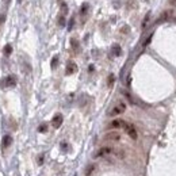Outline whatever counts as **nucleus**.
Segmentation results:
<instances>
[{"label": "nucleus", "instance_id": "obj_1", "mask_svg": "<svg viewBox=\"0 0 176 176\" xmlns=\"http://www.w3.org/2000/svg\"><path fill=\"white\" fill-rule=\"evenodd\" d=\"M114 153H115V148H113V146H103V148H100L99 150L96 152V154H95V156H96V157L114 156Z\"/></svg>", "mask_w": 176, "mask_h": 176}, {"label": "nucleus", "instance_id": "obj_2", "mask_svg": "<svg viewBox=\"0 0 176 176\" xmlns=\"http://www.w3.org/2000/svg\"><path fill=\"white\" fill-rule=\"evenodd\" d=\"M125 110H126V104H125L123 102H121V103H118L116 106H114L113 110L108 113V115L110 116H116V115H119V114H123Z\"/></svg>", "mask_w": 176, "mask_h": 176}, {"label": "nucleus", "instance_id": "obj_3", "mask_svg": "<svg viewBox=\"0 0 176 176\" xmlns=\"http://www.w3.org/2000/svg\"><path fill=\"white\" fill-rule=\"evenodd\" d=\"M16 84V79L15 76H7V77H4L2 80V83H0V87L2 88H4V87H14Z\"/></svg>", "mask_w": 176, "mask_h": 176}, {"label": "nucleus", "instance_id": "obj_4", "mask_svg": "<svg viewBox=\"0 0 176 176\" xmlns=\"http://www.w3.org/2000/svg\"><path fill=\"white\" fill-rule=\"evenodd\" d=\"M125 130H126L127 135H129L131 140H135V138H137V130H135V127L133 126V125L126 123V126H125Z\"/></svg>", "mask_w": 176, "mask_h": 176}, {"label": "nucleus", "instance_id": "obj_5", "mask_svg": "<svg viewBox=\"0 0 176 176\" xmlns=\"http://www.w3.org/2000/svg\"><path fill=\"white\" fill-rule=\"evenodd\" d=\"M104 140L106 141H119L121 140V134H119L118 131H108L107 134L104 135Z\"/></svg>", "mask_w": 176, "mask_h": 176}, {"label": "nucleus", "instance_id": "obj_6", "mask_svg": "<svg viewBox=\"0 0 176 176\" xmlns=\"http://www.w3.org/2000/svg\"><path fill=\"white\" fill-rule=\"evenodd\" d=\"M125 126H126V122L122 121V119H114L108 125V127H111V129H121V127H125Z\"/></svg>", "mask_w": 176, "mask_h": 176}, {"label": "nucleus", "instance_id": "obj_7", "mask_svg": "<svg viewBox=\"0 0 176 176\" xmlns=\"http://www.w3.org/2000/svg\"><path fill=\"white\" fill-rule=\"evenodd\" d=\"M62 121H64L62 115H61V114H57V115H54V116H53V119H51V125H53V127L58 129V127L62 125Z\"/></svg>", "mask_w": 176, "mask_h": 176}, {"label": "nucleus", "instance_id": "obj_8", "mask_svg": "<svg viewBox=\"0 0 176 176\" xmlns=\"http://www.w3.org/2000/svg\"><path fill=\"white\" fill-rule=\"evenodd\" d=\"M77 70V65L75 64V62L69 61L66 65V75H73V73Z\"/></svg>", "mask_w": 176, "mask_h": 176}, {"label": "nucleus", "instance_id": "obj_9", "mask_svg": "<svg viewBox=\"0 0 176 176\" xmlns=\"http://www.w3.org/2000/svg\"><path fill=\"white\" fill-rule=\"evenodd\" d=\"M11 144H12V137L11 135H4V138H3V146L8 148Z\"/></svg>", "mask_w": 176, "mask_h": 176}, {"label": "nucleus", "instance_id": "obj_10", "mask_svg": "<svg viewBox=\"0 0 176 176\" xmlns=\"http://www.w3.org/2000/svg\"><path fill=\"white\" fill-rule=\"evenodd\" d=\"M95 168H96V165H95V164L88 165V167H87V169H85V176H91L92 173H94Z\"/></svg>", "mask_w": 176, "mask_h": 176}, {"label": "nucleus", "instance_id": "obj_11", "mask_svg": "<svg viewBox=\"0 0 176 176\" xmlns=\"http://www.w3.org/2000/svg\"><path fill=\"white\" fill-rule=\"evenodd\" d=\"M113 53L115 54V56H119V54H121V46H119V45H114L113 46Z\"/></svg>", "mask_w": 176, "mask_h": 176}, {"label": "nucleus", "instance_id": "obj_12", "mask_svg": "<svg viewBox=\"0 0 176 176\" xmlns=\"http://www.w3.org/2000/svg\"><path fill=\"white\" fill-rule=\"evenodd\" d=\"M11 51H12V48H11V45H5L4 46V53L7 54V56H10Z\"/></svg>", "mask_w": 176, "mask_h": 176}, {"label": "nucleus", "instance_id": "obj_13", "mask_svg": "<svg viewBox=\"0 0 176 176\" xmlns=\"http://www.w3.org/2000/svg\"><path fill=\"white\" fill-rule=\"evenodd\" d=\"M57 62H58V56H54L53 57V61H51V68H56L57 66Z\"/></svg>", "mask_w": 176, "mask_h": 176}, {"label": "nucleus", "instance_id": "obj_14", "mask_svg": "<svg viewBox=\"0 0 176 176\" xmlns=\"http://www.w3.org/2000/svg\"><path fill=\"white\" fill-rule=\"evenodd\" d=\"M38 130H39L41 133H45L46 130H48V126H46V125L43 123V125H41V126H39V129H38Z\"/></svg>", "mask_w": 176, "mask_h": 176}, {"label": "nucleus", "instance_id": "obj_15", "mask_svg": "<svg viewBox=\"0 0 176 176\" xmlns=\"http://www.w3.org/2000/svg\"><path fill=\"white\" fill-rule=\"evenodd\" d=\"M58 23H60V26H64V24H65V18H64V15H61V16H60Z\"/></svg>", "mask_w": 176, "mask_h": 176}, {"label": "nucleus", "instance_id": "obj_16", "mask_svg": "<svg viewBox=\"0 0 176 176\" xmlns=\"http://www.w3.org/2000/svg\"><path fill=\"white\" fill-rule=\"evenodd\" d=\"M108 83H110V85L114 83V76H110V77H108Z\"/></svg>", "mask_w": 176, "mask_h": 176}, {"label": "nucleus", "instance_id": "obj_17", "mask_svg": "<svg viewBox=\"0 0 176 176\" xmlns=\"http://www.w3.org/2000/svg\"><path fill=\"white\" fill-rule=\"evenodd\" d=\"M171 4H172V5H176V0H171Z\"/></svg>", "mask_w": 176, "mask_h": 176}]
</instances>
